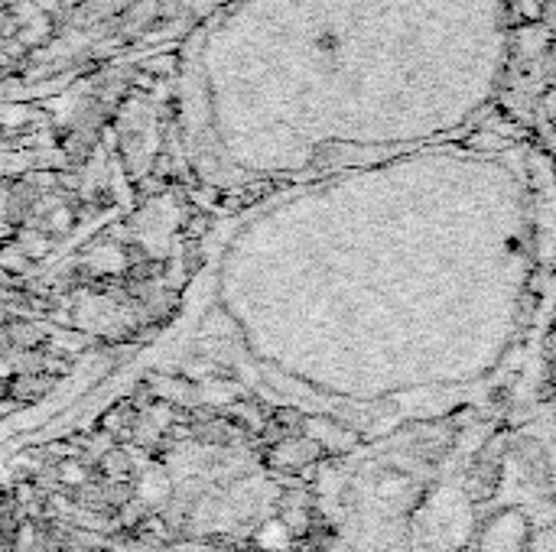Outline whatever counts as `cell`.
<instances>
[{
    "mask_svg": "<svg viewBox=\"0 0 556 552\" xmlns=\"http://www.w3.org/2000/svg\"><path fill=\"white\" fill-rule=\"evenodd\" d=\"M0 552H17V517L7 497H0Z\"/></svg>",
    "mask_w": 556,
    "mask_h": 552,
    "instance_id": "6da1fadb",
    "label": "cell"
}]
</instances>
